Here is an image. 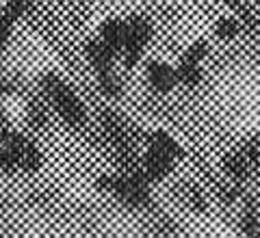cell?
<instances>
[{
	"label": "cell",
	"mask_w": 260,
	"mask_h": 238,
	"mask_svg": "<svg viewBox=\"0 0 260 238\" xmlns=\"http://www.w3.org/2000/svg\"><path fill=\"white\" fill-rule=\"evenodd\" d=\"M46 89L50 93V100L56 106V111L68 121H80L85 117V109L83 102L78 100V95L59 78H48L46 80Z\"/></svg>",
	"instance_id": "cell-1"
},
{
	"label": "cell",
	"mask_w": 260,
	"mask_h": 238,
	"mask_svg": "<svg viewBox=\"0 0 260 238\" xmlns=\"http://www.w3.org/2000/svg\"><path fill=\"white\" fill-rule=\"evenodd\" d=\"M150 35H152V28L145 20L133 18L124 22V44H121V50L126 52L128 63H135L141 56L143 48L150 42Z\"/></svg>",
	"instance_id": "cell-2"
},
{
	"label": "cell",
	"mask_w": 260,
	"mask_h": 238,
	"mask_svg": "<svg viewBox=\"0 0 260 238\" xmlns=\"http://www.w3.org/2000/svg\"><path fill=\"white\" fill-rule=\"evenodd\" d=\"M26 5H28V0H11V3L5 7L3 15H0V48H3L5 42L9 39V32L13 28V24L24 13Z\"/></svg>",
	"instance_id": "cell-3"
},
{
	"label": "cell",
	"mask_w": 260,
	"mask_h": 238,
	"mask_svg": "<svg viewBox=\"0 0 260 238\" xmlns=\"http://www.w3.org/2000/svg\"><path fill=\"white\" fill-rule=\"evenodd\" d=\"M148 78L154 89H158V91H169L174 85H176V72L172 67H167V65L162 63H152L148 67Z\"/></svg>",
	"instance_id": "cell-4"
}]
</instances>
